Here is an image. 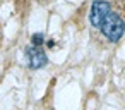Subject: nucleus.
Instances as JSON below:
<instances>
[{
	"label": "nucleus",
	"mask_w": 125,
	"mask_h": 110,
	"mask_svg": "<svg viewBox=\"0 0 125 110\" xmlns=\"http://www.w3.org/2000/svg\"><path fill=\"white\" fill-rule=\"evenodd\" d=\"M91 24L104 35V38L111 43H116L125 33V21L120 17L116 11L106 0H94L89 11Z\"/></svg>",
	"instance_id": "nucleus-1"
},
{
	"label": "nucleus",
	"mask_w": 125,
	"mask_h": 110,
	"mask_svg": "<svg viewBox=\"0 0 125 110\" xmlns=\"http://www.w3.org/2000/svg\"><path fill=\"white\" fill-rule=\"evenodd\" d=\"M26 57H28V64H29L31 69H41L48 62V57L43 52V48L41 47H34V45L26 50Z\"/></svg>",
	"instance_id": "nucleus-2"
},
{
	"label": "nucleus",
	"mask_w": 125,
	"mask_h": 110,
	"mask_svg": "<svg viewBox=\"0 0 125 110\" xmlns=\"http://www.w3.org/2000/svg\"><path fill=\"white\" fill-rule=\"evenodd\" d=\"M31 41H33V45H34V47H41V43H43V35H41V33H36V35H33Z\"/></svg>",
	"instance_id": "nucleus-3"
}]
</instances>
